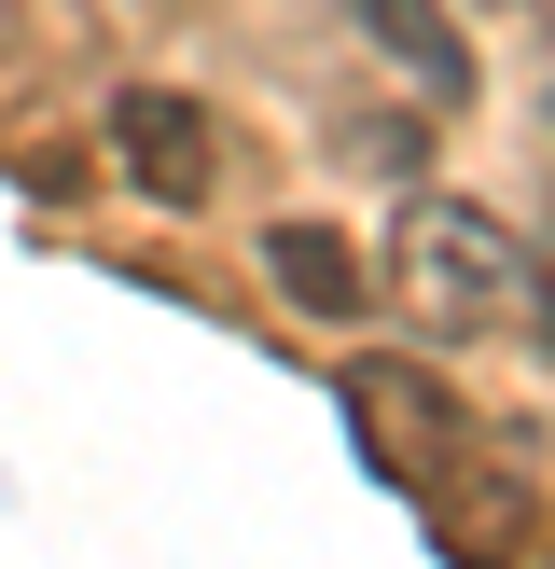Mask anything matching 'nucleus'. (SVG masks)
<instances>
[{
  "label": "nucleus",
  "mask_w": 555,
  "mask_h": 569,
  "mask_svg": "<svg viewBox=\"0 0 555 569\" xmlns=\"http://www.w3.org/2000/svg\"><path fill=\"white\" fill-rule=\"evenodd\" d=\"M389 292H403L416 333H527V348L555 361V292H542V250L514 237L500 209H472V194H416L403 222H389Z\"/></svg>",
  "instance_id": "1"
},
{
  "label": "nucleus",
  "mask_w": 555,
  "mask_h": 569,
  "mask_svg": "<svg viewBox=\"0 0 555 569\" xmlns=\"http://www.w3.org/2000/svg\"><path fill=\"white\" fill-rule=\"evenodd\" d=\"M111 153H125V181L153 194V209H209V181H222L209 111L167 98V83H125V98H111Z\"/></svg>",
  "instance_id": "2"
},
{
  "label": "nucleus",
  "mask_w": 555,
  "mask_h": 569,
  "mask_svg": "<svg viewBox=\"0 0 555 569\" xmlns=\"http://www.w3.org/2000/svg\"><path fill=\"white\" fill-rule=\"evenodd\" d=\"M347 14H361V42H375L416 98H472V42L444 28V0H347Z\"/></svg>",
  "instance_id": "3"
},
{
  "label": "nucleus",
  "mask_w": 555,
  "mask_h": 569,
  "mask_svg": "<svg viewBox=\"0 0 555 569\" xmlns=\"http://www.w3.org/2000/svg\"><path fill=\"white\" fill-rule=\"evenodd\" d=\"M264 278L305 306V320H361V264H347L333 222H278V237H264Z\"/></svg>",
  "instance_id": "4"
},
{
  "label": "nucleus",
  "mask_w": 555,
  "mask_h": 569,
  "mask_svg": "<svg viewBox=\"0 0 555 569\" xmlns=\"http://www.w3.org/2000/svg\"><path fill=\"white\" fill-rule=\"evenodd\" d=\"M416 153H431L416 126H375V139H361V167H375V181H416Z\"/></svg>",
  "instance_id": "5"
}]
</instances>
